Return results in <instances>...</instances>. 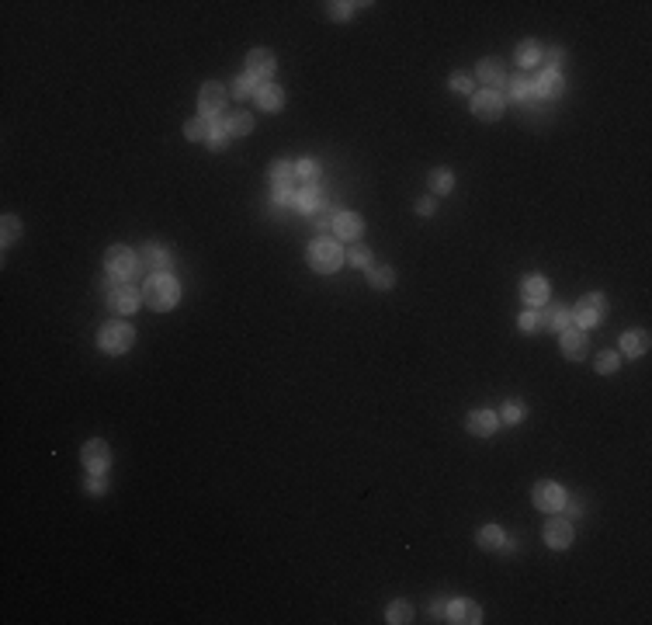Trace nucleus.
I'll return each instance as SVG.
<instances>
[{
    "label": "nucleus",
    "instance_id": "obj_1",
    "mask_svg": "<svg viewBox=\"0 0 652 625\" xmlns=\"http://www.w3.org/2000/svg\"><path fill=\"white\" fill-rule=\"evenodd\" d=\"M177 299H181V289H177V282L171 275H149V282L142 285V302L149 309H156V312L174 309Z\"/></svg>",
    "mask_w": 652,
    "mask_h": 625
},
{
    "label": "nucleus",
    "instance_id": "obj_2",
    "mask_svg": "<svg viewBox=\"0 0 652 625\" xmlns=\"http://www.w3.org/2000/svg\"><path fill=\"white\" fill-rule=\"evenodd\" d=\"M344 265V250H340V243L337 240H316L312 247H309V268L312 271H319V275H334L337 268Z\"/></svg>",
    "mask_w": 652,
    "mask_h": 625
},
{
    "label": "nucleus",
    "instance_id": "obj_3",
    "mask_svg": "<svg viewBox=\"0 0 652 625\" xmlns=\"http://www.w3.org/2000/svg\"><path fill=\"white\" fill-rule=\"evenodd\" d=\"M132 341H136V330L125 320H112V323H104L97 330V347L104 354H122V351L132 347Z\"/></svg>",
    "mask_w": 652,
    "mask_h": 625
},
{
    "label": "nucleus",
    "instance_id": "obj_4",
    "mask_svg": "<svg viewBox=\"0 0 652 625\" xmlns=\"http://www.w3.org/2000/svg\"><path fill=\"white\" fill-rule=\"evenodd\" d=\"M104 268H108V278H115V282H125L136 275L139 268V257L129 250V247H112L104 254Z\"/></svg>",
    "mask_w": 652,
    "mask_h": 625
},
{
    "label": "nucleus",
    "instance_id": "obj_5",
    "mask_svg": "<svg viewBox=\"0 0 652 625\" xmlns=\"http://www.w3.org/2000/svg\"><path fill=\"white\" fill-rule=\"evenodd\" d=\"M604 312H607V299L601 295V292H590V295H583L579 299V306H576V312H573V323L576 327H597L604 320Z\"/></svg>",
    "mask_w": 652,
    "mask_h": 625
},
{
    "label": "nucleus",
    "instance_id": "obj_6",
    "mask_svg": "<svg viewBox=\"0 0 652 625\" xmlns=\"http://www.w3.org/2000/svg\"><path fill=\"white\" fill-rule=\"evenodd\" d=\"M108 282H112V285H108V292H104L108 309H112V312H136L139 292H136L132 285H125V282H115V278H108Z\"/></svg>",
    "mask_w": 652,
    "mask_h": 625
},
{
    "label": "nucleus",
    "instance_id": "obj_7",
    "mask_svg": "<svg viewBox=\"0 0 652 625\" xmlns=\"http://www.w3.org/2000/svg\"><path fill=\"white\" fill-rule=\"evenodd\" d=\"M472 115L475 119H486V122H493L503 115V94L500 90H479L472 97Z\"/></svg>",
    "mask_w": 652,
    "mask_h": 625
},
{
    "label": "nucleus",
    "instance_id": "obj_8",
    "mask_svg": "<svg viewBox=\"0 0 652 625\" xmlns=\"http://www.w3.org/2000/svg\"><path fill=\"white\" fill-rule=\"evenodd\" d=\"M275 52L271 49H250V56H247V73L253 77V80H271V73H275Z\"/></svg>",
    "mask_w": 652,
    "mask_h": 625
},
{
    "label": "nucleus",
    "instance_id": "obj_9",
    "mask_svg": "<svg viewBox=\"0 0 652 625\" xmlns=\"http://www.w3.org/2000/svg\"><path fill=\"white\" fill-rule=\"evenodd\" d=\"M531 500H534V507H538V511L555 514V511L566 504V493H562V487H555V483H538V487H534V493H531Z\"/></svg>",
    "mask_w": 652,
    "mask_h": 625
},
{
    "label": "nucleus",
    "instance_id": "obj_10",
    "mask_svg": "<svg viewBox=\"0 0 652 625\" xmlns=\"http://www.w3.org/2000/svg\"><path fill=\"white\" fill-rule=\"evenodd\" d=\"M80 458H84V465L90 469L94 476H101L104 469H108V462H112V452H108V445H104L101 438H94V441H87V445H84Z\"/></svg>",
    "mask_w": 652,
    "mask_h": 625
},
{
    "label": "nucleus",
    "instance_id": "obj_11",
    "mask_svg": "<svg viewBox=\"0 0 652 625\" xmlns=\"http://www.w3.org/2000/svg\"><path fill=\"white\" fill-rule=\"evenodd\" d=\"M545 542L552 546V549H566V546H573V525H569V517H549V525H545Z\"/></svg>",
    "mask_w": 652,
    "mask_h": 625
},
{
    "label": "nucleus",
    "instance_id": "obj_12",
    "mask_svg": "<svg viewBox=\"0 0 652 625\" xmlns=\"http://www.w3.org/2000/svg\"><path fill=\"white\" fill-rule=\"evenodd\" d=\"M562 87H566V80H562L555 70H538L534 80H531V90H534L538 97H559Z\"/></svg>",
    "mask_w": 652,
    "mask_h": 625
},
{
    "label": "nucleus",
    "instance_id": "obj_13",
    "mask_svg": "<svg viewBox=\"0 0 652 625\" xmlns=\"http://www.w3.org/2000/svg\"><path fill=\"white\" fill-rule=\"evenodd\" d=\"M448 622H455V625H479L482 622V608L475 604V601H451L448 604Z\"/></svg>",
    "mask_w": 652,
    "mask_h": 625
},
{
    "label": "nucleus",
    "instance_id": "obj_14",
    "mask_svg": "<svg viewBox=\"0 0 652 625\" xmlns=\"http://www.w3.org/2000/svg\"><path fill=\"white\" fill-rule=\"evenodd\" d=\"M198 108H201V115H219L226 108V90L219 84H205L198 94Z\"/></svg>",
    "mask_w": 652,
    "mask_h": 625
},
{
    "label": "nucleus",
    "instance_id": "obj_15",
    "mask_svg": "<svg viewBox=\"0 0 652 625\" xmlns=\"http://www.w3.org/2000/svg\"><path fill=\"white\" fill-rule=\"evenodd\" d=\"M479 80L486 84V90H503L507 87V73L500 60H482L479 63Z\"/></svg>",
    "mask_w": 652,
    "mask_h": 625
},
{
    "label": "nucleus",
    "instance_id": "obj_16",
    "mask_svg": "<svg viewBox=\"0 0 652 625\" xmlns=\"http://www.w3.org/2000/svg\"><path fill=\"white\" fill-rule=\"evenodd\" d=\"M253 97H257V104L264 112H281V104H285V94H281V87L278 84H257V90H253Z\"/></svg>",
    "mask_w": 652,
    "mask_h": 625
},
{
    "label": "nucleus",
    "instance_id": "obj_17",
    "mask_svg": "<svg viewBox=\"0 0 652 625\" xmlns=\"http://www.w3.org/2000/svg\"><path fill=\"white\" fill-rule=\"evenodd\" d=\"M497 428H500V417H497L493 410H472V413H468V431H472V434L486 438V434H493Z\"/></svg>",
    "mask_w": 652,
    "mask_h": 625
},
{
    "label": "nucleus",
    "instance_id": "obj_18",
    "mask_svg": "<svg viewBox=\"0 0 652 625\" xmlns=\"http://www.w3.org/2000/svg\"><path fill=\"white\" fill-rule=\"evenodd\" d=\"M361 230H364V223H361L358 212H337V219H334V233H337L340 240H358Z\"/></svg>",
    "mask_w": 652,
    "mask_h": 625
},
{
    "label": "nucleus",
    "instance_id": "obj_19",
    "mask_svg": "<svg viewBox=\"0 0 652 625\" xmlns=\"http://www.w3.org/2000/svg\"><path fill=\"white\" fill-rule=\"evenodd\" d=\"M562 351H566V358H579V354L586 351V330L576 327V323H569V327L562 330Z\"/></svg>",
    "mask_w": 652,
    "mask_h": 625
},
{
    "label": "nucleus",
    "instance_id": "obj_20",
    "mask_svg": "<svg viewBox=\"0 0 652 625\" xmlns=\"http://www.w3.org/2000/svg\"><path fill=\"white\" fill-rule=\"evenodd\" d=\"M295 164H275V167H271V184H275V191H292L295 188Z\"/></svg>",
    "mask_w": 652,
    "mask_h": 625
},
{
    "label": "nucleus",
    "instance_id": "obj_21",
    "mask_svg": "<svg viewBox=\"0 0 652 625\" xmlns=\"http://www.w3.org/2000/svg\"><path fill=\"white\" fill-rule=\"evenodd\" d=\"M295 205L302 208V212H316V208L323 205V184L316 181V184H305L299 195H295Z\"/></svg>",
    "mask_w": 652,
    "mask_h": 625
},
{
    "label": "nucleus",
    "instance_id": "obj_22",
    "mask_svg": "<svg viewBox=\"0 0 652 625\" xmlns=\"http://www.w3.org/2000/svg\"><path fill=\"white\" fill-rule=\"evenodd\" d=\"M521 292H524V299H527L531 306H541V302L549 299V282L534 275V278H527V282L521 285Z\"/></svg>",
    "mask_w": 652,
    "mask_h": 625
},
{
    "label": "nucleus",
    "instance_id": "obj_23",
    "mask_svg": "<svg viewBox=\"0 0 652 625\" xmlns=\"http://www.w3.org/2000/svg\"><path fill=\"white\" fill-rule=\"evenodd\" d=\"M142 260L149 265L153 275H167V268H171V254L160 250V247H146V250H142Z\"/></svg>",
    "mask_w": 652,
    "mask_h": 625
},
{
    "label": "nucleus",
    "instance_id": "obj_24",
    "mask_svg": "<svg viewBox=\"0 0 652 625\" xmlns=\"http://www.w3.org/2000/svg\"><path fill=\"white\" fill-rule=\"evenodd\" d=\"M541 323H545V327H555V330H566V327L573 323V309H566V306H552L549 312H541Z\"/></svg>",
    "mask_w": 652,
    "mask_h": 625
},
{
    "label": "nucleus",
    "instance_id": "obj_25",
    "mask_svg": "<svg viewBox=\"0 0 652 625\" xmlns=\"http://www.w3.org/2000/svg\"><path fill=\"white\" fill-rule=\"evenodd\" d=\"M392 282H396V271L389 268V265H368V285L371 289H392Z\"/></svg>",
    "mask_w": 652,
    "mask_h": 625
},
{
    "label": "nucleus",
    "instance_id": "obj_26",
    "mask_svg": "<svg viewBox=\"0 0 652 625\" xmlns=\"http://www.w3.org/2000/svg\"><path fill=\"white\" fill-rule=\"evenodd\" d=\"M223 125H226V132H229V136H247V132L253 129V119H250L247 112H233Z\"/></svg>",
    "mask_w": 652,
    "mask_h": 625
},
{
    "label": "nucleus",
    "instance_id": "obj_27",
    "mask_svg": "<svg viewBox=\"0 0 652 625\" xmlns=\"http://www.w3.org/2000/svg\"><path fill=\"white\" fill-rule=\"evenodd\" d=\"M645 347H649V337H645L642 330H628V334L621 337V351H625V354H631V358H635V354H642Z\"/></svg>",
    "mask_w": 652,
    "mask_h": 625
},
{
    "label": "nucleus",
    "instance_id": "obj_28",
    "mask_svg": "<svg viewBox=\"0 0 652 625\" xmlns=\"http://www.w3.org/2000/svg\"><path fill=\"white\" fill-rule=\"evenodd\" d=\"M309 219H312V226H316V230H326V226H330V230H334V219H337V208H334L330 201H323V205L316 208V212H309Z\"/></svg>",
    "mask_w": 652,
    "mask_h": 625
},
{
    "label": "nucleus",
    "instance_id": "obj_29",
    "mask_svg": "<svg viewBox=\"0 0 652 625\" xmlns=\"http://www.w3.org/2000/svg\"><path fill=\"white\" fill-rule=\"evenodd\" d=\"M455 188V177L448 167H438V171H430V191H438V195H448Z\"/></svg>",
    "mask_w": 652,
    "mask_h": 625
},
{
    "label": "nucleus",
    "instance_id": "obj_30",
    "mask_svg": "<svg viewBox=\"0 0 652 625\" xmlns=\"http://www.w3.org/2000/svg\"><path fill=\"white\" fill-rule=\"evenodd\" d=\"M212 125H215V122H212L208 115H201V119H191V122L184 125V136H188V139H208Z\"/></svg>",
    "mask_w": 652,
    "mask_h": 625
},
{
    "label": "nucleus",
    "instance_id": "obj_31",
    "mask_svg": "<svg viewBox=\"0 0 652 625\" xmlns=\"http://www.w3.org/2000/svg\"><path fill=\"white\" fill-rule=\"evenodd\" d=\"M538 60H541V45H538V42L517 45V63H521V66H538Z\"/></svg>",
    "mask_w": 652,
    "mask_h": 625
},
{
    "label": "nucleus",
    "instance_id": "obj_32",
    "mask_svg": "<svg viewBox=\"0 0 652 625\" xmlns=\"http://www.w3.org/2000/svg\"><path fill=\"white\" fill-rule=\"evenodd\" d=\"M524 417H527V410H524V403H517V400H507L503 410H500V421H503V424H521Z\"/></svg>",
    "mask_w": 652,
    "mask_h": 625
},
{
    "label": "nucleus",
    "instance_id": "obj_33",
    "mask_svg": "<svg viewBox=\"0 0 652 625\" xmlns=\"http://www.w3.org/2000/svg\"><path fill=\"white\" fill-rule=\"evenodd\" d=\"M475 539H479V546H482V549H500V546H503V532H500L497 525H486Z\"/></svg>",
    "mask_w": 652,
    "mask_h": 625
},
{
    "label": "nucleus",
    "instance_id": "obj_34",
    "mask_svg": "<svg viewBox=\"0 0 652 625\" xmlns=\"http://www.w3.org/2000/svg\"><path fill=\"white\" fill-rule=\"evenodd\" d=\"M386 618H389L392 625H403V622H410V618H413V608H410V601H392V604H389V611H386Z\"/></svg>",
    "mask_w": 652,
    "mask_h": 625
},
{
    "label": "nucleus",
    "instance_id": "obj_35",
    "mask_svg": "<svg viewBox=\"0 0 652 625\" xmlns=\"http://www.w3.org/2000/svg\"><path fill=\"white\" fill-rule=\"evenodd\" d=\"M295 177L305 181V184H316V181H319V164H316V160H299V164H295Z\"/></svg>",
    "mask_w": 652,
    "mask_h": 625
},
{
    "label": "nucleus",
    "instance_id": "obj_36",
    "mask_svg": "<svg viewBox=\"0 0 652 625\" xmlns=\"http://www.w3.org/2000/svg\"><path fill=\"white\" fill-rule=\"evenodd\" d=\"M507 94H510L514 101H524V97L531 94V80H527V77H510V80H507Z\"/></svg>",
    "mask_w": 652,
    "mask_h": 625
},
{
    "label": "nucleus",
    "instance_id": "obj_37",
    "mask_svg": "<svg viewBox=\"0 0 652 625\" xmlns=\"http://www.w3.org/2000/svg\"><path fill=\"white\" fill-rule=\"evenodd\" d=\"M597 372H601V376L618 372V354L614 351H601V354H597Z\"/></svg>",
    "mask_w": 652,
    "mask_h": 625
},
{
    "label": "nucleus",
    "instance_id": "obj_38",
    "mask_svg": "<svg viewBox=\"0 0 652 625\" xmlns=\"http://www.w3.org/2000/svg\"><path fill=\"white\" fill-rule=\"evenodd\" d=\"M344 260H351L354 268H368L371 265V250L358 243V247H351V254H344Z\"/></svg>",
    "mask_w": 652,
    "mask_h": 625
},
{
    "label": "nucleus",
    "instance_id": "obj_39",
    "mask_svg": "<svg viewBox=\"0 0 652 625\" xmlns=\"http://www.w3.org/2000/svg\"><path fill=\"white\" fill-rule=\"evenodd\" d=\"M0 226H4V247H11V243L21 236V223H18V216H4V223H0Z\"/></svg>",
    "mask_w": 652,
    "mask_h": 625
},
{
    "label": "nucleus",
    "instance_id": "obj_40",
    "mask_svg": "<svg viewBox=\"0 0 652 625\" xmlns=\"http://www.w3.org/2000/svg\"><path fill=\"white\" fill-rule=\"evenodd\" d=\"M257 87H253V77L250 73H243V77H236L233 80V97H250Z\"/></svg>",
    "mask_w": 652,
    "mask_h": 625
},
{
    "label": "nucleus",
    "instance_id": "obj_41",
    "mask_svg": "<svg viewBox=\"0 0 652 625\" xmlns=\"http://www.w3.org/2000/svg\"><path fill=\"white\" fill-rule=\"evenodd\" d=\"M226 125H212V132H208V143H212V149H223L226 146Z\"/></svg>",
    "mask_w": 652,
    "mask_h": 625
},
{
    "label": "nucleus",
    "instance_id": "obj_42",
    "mask_svg": "<svg viewBox=\"0 0 652 625\" xmlns=\"http://www.w3.org/2000/svg\"><path fill=\"white\" fill-rule=\"evenodd\" d=\"M541 327V317L534 309H527V312H521V330H538Z\"/></svg>",
    "mask_w": 652,
    "mask_h": 625
},
{
    "label": "nucleus",
    "instance_id": "obj_43",
    "mask_svg": "<svg viewBox=\"0 0 652 625\" xmlns=\"http://www.w3.org/2000/svg\"><path fill=\"white\" fill-rule=\"evenodd\" d=\"M451 87H455L458 94H465V90H472V77H465V73H455V77H451Z\"/></svg>",
    "mask_w": 652,
    "mask_h": 625
},
{
    "label": "nucleus",
    "instance_id": "obj_44",
    "mask_svg": "<svg viewBox=\"0 0 652 625\" xmlns=\"http://www.w3.org/2000/svg\"><path fill=\"white\" fill-rule=\"evenodd\" d=\"M354 8H358V4H330L334 18H347V14H354Z\"/></svg>",
    "mask_w": 652,
    "mask_h": 625
},
{
    "label": "nucleus",
    "instance_id": "obj_45",
    "mask_svg": "<svg viewBox=\"0 0 652 625\" xmlns=\"http://www.w3.org/2000/svg\"><path fill=\"white\" fill-rule=\"evenodd\" d=\"M416 212H420V216H430V212H434V201H430V198H420V201H416Z\"/></svg>",
    "mask_w": 652,
    "mask_h": 625
},
{
    "label": "nucleus",
    "instance_id": "obj_46",
    "mask_svg": "<svg viewBox=\"0 0 652 625\" xmlns=\"http://www.w3.org/2000/svg\"><path fill=\"white\" fill-rule=\"evenodd\" d=\"M559 60H562V49H549V70H555Z\"/></svg>",
    "mask_w": 652,
    "mask_h": 625
},
{
    "label": "nucleus",
    "instance_id": "obj_47",
    "mask_svg": "<svg viewBox=\"0 0 652 625\" xmlns=\"http://www.w3.org/2000/svg\"><path fill=\"white\" fill-rule=\"evenodd\" d=\"M434 615H448V604H444V601H434Z\"/></svg>",
    "mask_w": 652,
    "mask_h": 625
}]
</instances>
